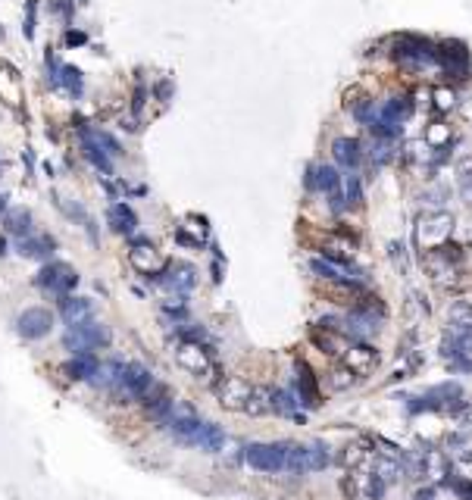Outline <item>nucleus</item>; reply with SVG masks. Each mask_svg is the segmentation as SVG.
Here are the masks:
<instances>
[{
    "label": "nucleus",
    "instance_id": "obj_1",
    "mask_svg": "<svg viewBox=\"0 0 472 500\" xmlns=\"http://www.w3.org/2000/svg\"><path fill=\"white\" fill-rule=\"evenodd\" d=\"M176 363L182 366L188 375H194L198 381H216V375H219L216 354L200 341H178Z\"/></svg>",
    "mask_w": 472,
    "mask_h": 500
},
{
    "label": "nucleus",
    "instance_id": "obj_11",
    "mask_svg": "<svg viewBox=\"0 0 472 500\" xmlns=\"http://www.w3.org/2000/svg\"><path fill=\"white\" fill-rule=\"evenodd\" d=\"M16 328H19V335H22L26 341H41V338H47V335H50V328H53V312L44 310V307H28V310L19 316Z\"/></svg>",
    "mask_w": 472,
    "mask_h": 500
},
{
    "label": "nucleus",
    "instance_id": "obj_50",
    "mask_svg": "<svg viewBox=\"0 0 472 500\" xmlns=\"http://www.w3.org/2000/svg\"><path fill=\"white\" fill-rule=\"evenodd\" d=\"M460 191H463V197H466V203H472V172H463Z\"/></svg>",
    "mask_w": 472,
    "mask_h": 500
},
{
    "label": "nucleus",
    "instance_id": "obj_8",
    "mask_svg": "<svg viewBox=\"0 0 472 500\" xmlns=\"http://www.w3.org/2000/svg\"><path fill=\"white\" fill-rule=\"evenodd\" d=\"M250 391H254V385H247L241 375H219L213 381V394H216L219 406H222V410H232V413L247 410Z\"/></svg>",
    "mask_w": 472,
    "mask_h": 500
},
{
    "label": "nucleus",
    "instance_id": "obj_30",
    "mask_svg": "<svg viewBox=\"0 0 472 500\" xmlns=\"http://www.w3.org/2000/svg\"><path fill=\"white\" fill-rule=\"evenodd\" d=\"M250 416H266V413H272V391L269 388H257L250 391V401H247V410Z\"/></svg>",
    "mask_w": 472,
    "mask_h": 500
},
{
    "label": "nucleus",
    "instance_id": "obj_47",
    "mask_svg": "<svg viewBox=\"0 0 472 500\" xmlns=\"http://www.w3.org/2000/svg\"><path fill=\"white\" fill-rule=\"evenodd\" d=\"M35 0L28 4V16H26V26H22V31H26V38H35Z\"/></svg>",
    "mask_w": 472,
    "mask_h": 500
},
{
    "label": "nucleus",
    "instance_id": "obj_32",
    "mask_svg": "<svg viewBox=\"0 0 472 500\" xmlns=\"http://www.w3.org/2000/svg\"><path fill=\"white\" fill-rule=\"evenodd\" d=\"M285 472H291V475H304L306 472V450H304V444H288Z\"/></svg>",
    "mask_w": 472,
    "mask_h": 500
},
{
    "label": "nucleus",
    "instance_id": "obj_2",
    "mask_svg": "<svg viewBox=\"0 0 472 500\" xmlns=\"http://www.w3.org/2000/svg\"><path fill=\"white\" fill-rule=\"evenodd\" d=\"M395 60L404 69H413V72H441V53L435 50L429 41H419V38H400Z\"/></svg>",
    "mask_w": 472,
    "mask_h": 500
},
{
    "label": "nucleus",
    "instance_id": "obj_19",
    "mask_svg": "<svg viewBox=\"0 0 472 500\" xmlns=\"http://www.w3.org/2000/svg\"><path fill=\"white\" fill-rule=\"evenodd\" d=\"M310 341L316 344L322 354H328V357H344V350H348V341H344L341 335L335 332V328H326V325H316V328H313V332H310Z\"/></svg>",
    "mask_w": 472,
    "mask_h": 500
},
{
    "label": "nucleus",
    "instance_id": "obj_53",
    "mask_svg": "<svg viewBox=\"0 0 472 500\" xmlns=\"http://www.w3.org/2000/svg\"><path fill=\"white\" fill-rule=\"evenodd\" d=\"M6 213H10V197H6V194H0V219H4Z\"/></svg>",
    "mask_w": 472,
    "mask_h": 500
},
{
    "label": "nucleus",
    "instance_id": "obj_16",
    "mask_svg": "<svg viewBox=\"0 0 472 500\" xmlns=\"http://www.w3.org/2000/svg\"><path fill=\"white\" fill-rule=\"evenodd\" d=\"M60 316L66 319V325H78L94 319V303L88 297H60Z\"/></svg>",
    "mask_w": 472,
    "mask_h": 500
},
{
    "label": "nucleus",
    "instance_id": "obj_18",
    "mask_svg": "<svg viewBox=\"0 0 472 500\" xmlns=\"http://www.w3.org/2000/svg\"><path fill=\"white\" fill-rule=\"evenodd\" d=\"M297 397H301V403H306V406H319L322 403L316 375H313V369L304 363V359H297Z\"/></svg>",
    "mask_w": 472,
    "mask_h": 500
},
{
    "label": "nucleus",
    "instance_id": "obj_25",
    "mask_svg": "<svg viewBox=\"0 0 472 500\" xmlns=\"http://www.w3.org/2000/svg\"><path fill=\"white\" fill-rule=\"evenodd\" d=\"M97 357L94 354H73V359L66 363V375L73 381H91L94 372H97Z\"/></svg>",
    "mask_w": 472,
    "mask_h": 500
},
{
    "label": "nucleus",
    "instance_id": "obj_22",
    "mask_svg": "<svg viewBox=\"0 0 472 500\" xmlns=\"http://www.w3.org/2000/svg\"><path fill=\"white\" fill-rule=\"evenodd\" d=\"M107 225L116 234H132L138 229V216H135V210H132L129 203H113V207L107 210Z\"/></svg>",
    "mask_w": 472,
    "mask_h": 500
},
{
    "label": "nucleus",
    "instance_id": "obj_43",
    "mask_svg": "<svg viewBox=\"0 0 472 500\" xmlns=\"http://www.w3.org/2000/svg\"><path fill=\"white\" fill-rule=\"evenodd\" d=\"M391 263L400 269V276H407V272H410V256H407V247L400 244V241L391 244Z\"/></svg>",
    "mask_w": 472,
    "mask_h": 500
},
{
    "label": "nucleus",
    "instance_id": "obj_14",
    "mask_svg": "<svg viewBox=\"0 0 472 500\" xmlns=\"http://www.w3.org/2000/svg\"><path fill=\"white\" fill-rule=\"evenodd\" d=\"M160 285H166V288H172V291L185 294V291H191V288L198 285V272H194V266H188V263L166 266V272H163Z\"/></svg>",
    "mask_w": 472,
    "mask_h": 500
},
{
    "label": "nucleus",
    "instance_id": "obj_35",
    "mask_svg": "<svg viewBox=\"0 0 472 500\" xmlns=\"http://www.w3.org/2000/svg\"><path fill=\"white\" fill-rule=\"evenodd\" d=\"M341 188H344V203H348V210L363 203V185H360L357 175H348V178L341 182Z\"/></svg>",
    "mask_w": 472,
    "mask_h": 500
},
{
    "label": "nucleus",
    "instance_id": "obj_28",
    "mask_svg": "<svg viewBox=\"0 0 472 500\" xmlns=\"http://www.w3.org/2000/svg\"><path fill=\"white\" fill-rule=\"evenodd\" d=\"M372 472L379 475L385 484H391V482H400V479H404V463H400V460H395V457H375Z\"/></svg>",
    "mask_w": 472,
    "mask_h": 500
},
{
    "label": "nucleus",
    "instance_id": "obj_51",
    "mask_svg": "<svg viewBox=\"0 0 472 500\" xmlns=\"http://www.w3.org/2000/svg\"><path fill=\"white\" fill-rule=\"evenodd\" d=\"M85 41H88V38H85L82 31H66V44H69V47H75V44H85Z\"/></svg>",
    "mask_w": 472,
    "mask_h": 500
},
{
    "label": "nucleus",
    "instance_id": "obj_52",
    "mask_svg": "<svg viewBox=\"0 0 472 500\" xmlns=\"http://www.w3.org/2000/svg\"><path fill=\"white\" fill-rule=\"evenodd\" d=\"M413 500H435V488H422V491H416V497Z\"/></svg>",
    "mask_w": 472,
    "mask_h": 500
},
{
    "label": "nucleus",
    "instance_id": "obj_48",
    "mask_svg": "<svg viewBox=\"0 0 472 500\" xmlns=\"http://www.w3.org/2000/svg\"><path fill=\"white\" fill-rule=\"evenodd\" d=\"M426 203H429V207L431 210H441V191H429V194H422V207H426ZM431 210H429V213H431Z\"/></svg>",
    "mask_w": 472,
    "mask_h": 500
},
{
    "label": "nucleus",
    "instance_id": "obj_10",
    "mask_svg": "<svg viewBox=\"0 0 472 500\" xmlns=\"http://www.w3.org/2000/svg\"><path fill=\"white\" fill-rule=\"evenodd\" d=\"M129 263L135 266V269L144 276L147 281H156L160 285V278H163V272H166V260H163V254L156 250L151 241H135L129 250Z\"/></svg>",
    "mask_w": 472,
    "mask_h": 500
},
{
    "label": "nucleus",
    "instance_id": "obj_24",
    "mask_svg": "<svg viewBox=\"0 0 472 500\" xmlns=\"http://www.w3.org/2000/svg\"><path fill=\"white\" fill-rule=\"evenodd\" d=\"M172 403H176V401L169 397V391H166V388H160V385H154V388H151V394L144 397V413H147L151 419L163 422V419H166L169 413H172Z\"/></svg>",
    "mask_w": 472,
    "mask_h": 500
},
{
    "label": "nucleus",
    "instance_id": "obj_20",
    "mask_svg": "<svg viewBox=\"0 0 472 500\" xmlns=\"http://www.w3.org/2000/svg\"><path fill=\"white\" fill-rule=\"evenodd\" d=\"M53 250H57L53 234H28V238H19V254L28 256V260H47Z\"/></svg>",
    "mask_w": 472,
    "mask_h": 500
},
{
    "label": "nucleus",
    "instance_id": "obj_44",
    "mask_svg": "<svg viewBox=\"0 0 472 500\" xmlns=\"http://www.w3.org/2000/svg\"><path fill=\"white\" fill-rule=\"evenodd\" d=\"M91 138L97 141V144L104 147L109 156H122V147H119V141H116L113 135H107V131H91Z\"/></svg>",
    "mask_w": 472,
    "mask_h": 500
},
{
    "label": "nucleus",
    "instance_id": "obj_36",
    "mask_svg": "<svg viewBox=\"0 0 472 500\" xmlns=\"http://www.w3.org/2000/svg\"><path fill=\"white\" fill-rule=\"evenodd\" d=\"M297 406H301V401H297L291 391H281V388L272 391V410L275 413H294Z\"/></svg>",
    "mask_w": 472,
    "mask_h": 500
},
{
    "label": "nucleus",
    "instance_id": "obj_54",
    "mask_svg": "<svg viewBox=\"0 0 472 500\" xmlns=\"http://www.w3.org/2000/svg\"><path fill=\"white\" fill-rule=\"evenodd\" d=\"M6 254V238H0V256Z\"/></svg>",
    "mask_w": 472,
    "mask_h": 500
},
{
    "label": "nucleus",
    "instance_id": "obj_5",
    "mask_svg": "<svg viewBox=\"0 0 472 500\" xmlns=\"http://www.w3.org/2000/svg\"><path fill=\"white\" fill-rule=\"evenodd\" d=\"M156 385L154 372L141 363H125L119 372V381L113 385V391L122 397V401H144L151 394V388Z\"/></svg>",
    "mask_w": 472,
    "mask_h": 500
},
{
    "label": "nucleus",
    "instance_id": "obj_6",
    "mask_svg": "<svg viewBox=\"0 0 472 500\" xmlns=\"http://www.w3.org/2000/svg\"><path fill=\"white\" fill-rule=\"evenodd\" d=\"M285 457H288V444L279 441V444H247L244 447V460H247L250 469H257V472H285Z\"/></svg>",
    "mask_w": 472,
    "mask_h": 500
},
{
    "label": "nucleus",
    "instance_id": "obj_40",
    "mask_svg": "<svg viewBox=\"0 0 472 500\" xmlns=\"http://www.w3.org/2000/svg\"><path fill=\"white\" fill-rule=\"evenodd\" d=\"M385 488H388V484H385L375 472H369V475H366V484H363L366 500H382V497H385Z\"/></svg>",
    "mask_w": 472,
    "mask_h": 500
},
{
    "label": "nucleus",
    "instance_id": "obj_34",
    "mask_svg": "<svg viewBox=\"0 0 472 500\" xmlns=\"http://www.w3.org/2000/svg\"><path fill=\"white\" fill-rule=\"evenodd\" d=\"M310 269L316 272L319 278H326V281H344V269H341V266H335L332 260H322V256L310 260Z\"/></svg>",
    "mask_w": 472,
    "mask_h": 500
},
{
    "label": "nucleus",
    "instance_id": "obj_38",
    "mask_svg": "<svg viewBox=\"0 0 472 500\" xmlns=\"http://www.w3.org/2000/svg\"><path fill=\"white\" fill-rule=\"evenodd\" d=\"M447 319H451V325H472V303L457 300L447 310Z\"/></svg>",
    "mask_w": 472,
    "mask_h": 500
},
{
    "label": "nucleus",
    "instance_id": "obj_46",
    "mask_svg": "<svg viewBox=\"0 0 472 500\" xmlns=\"http://www.w3.org/2000/svg\"><path fill=\"white\" fill-rule=\"evenodd\" d=\"M454 104H457V94H454L451 88H438L435 91V107L438 109H451Z\"/></svg>",
    "mask_w": 472,
    "mask_h": 500
},
{
    "label": "nucleus",
    "instance_id": "obj_31",
    "mask_svg": "<svg viewBox=\"0 0 472 500\" xmlns=\"http://www.w3.org/2000/svg\"><path fill=\"white\" fill-rule=\"evenodd\" d=\"M122 366L125 363H100L97 366V372H94V379H91V385H97V388H113L116 381H119V372H122Z\"/></svg>",
    "mask_w": 472,
    "mask_h": 500
},
{
    "label": "nucleus",
    "instance_id": "obj_12",
    "mask_svg": "<svg viewBox=\"0 0 472 500\" xmlns=\"http://www.w3.org/2000/svg\"><path fill=\"white\" fill-rule=\"evenodd\" d=\"M344 366H348L353 375H369L379 366V350L369 347L366 341H350L348 350H344Z\"/></svg>",
    "mask_w": 472,
    "mask_h": 500
},
{
    "label": "nucleus",
    "instance_id": "obj_29",
    "mask_svg": "<svg viewBox=\"0 0 472 500\" xmlns=\"http://www.w3.org/2000/svg\"><path fill=\"white\" fill-rule=\"evenodd\" d=\"M306 472H322V469L332 466V453H328L326 444H306Z\"/></svg>",
    "mask_w": 472,
    "mask_h": 500
},
{
    "label": "nucleus",
    "instance_id": "obj_27",
    "mask_svg": "<svg viewBox=\"0 0 472 500\" xmlns=\"http://www.w3.org/2000/svg\"><path fill=\"white\" fill-rule=\"evenodd\" d=\"M4 229L10 232V234H16V238H28L31 234V213L28 210H10V213L4 216Z\"/></svg>",
    "mask_w": 472,
    "mask_h": 500
},
{
    "label": "nucleus",
    "instance_id": "obj_39",
    "mask_svg": "<svg viewBox=\"0 0 472 500\" xmlns=\"http://www.w3.org/2000/svg\"><path fill=\"white\" fill-rule=\"evenodd\" d=\"M444 141H451V129H447V125H441V122H435V125H431V129L426 131V144L431 147V151H441Z\"/></svg>",
    "mask_w": 472,
    "mask_h": 500
},
{
    "label": "nucleus",
    "instance_id": "obj_37",
    "mask_svg": "<svg viewBox=\"0 0 472 500\" xmlns=\"http://www.w3.org/2000/svg\"><path fill=\"white\" fill-rule=\"evenodd\" d=\"M447 335L454 338V344H457V350L463 357L472 354V325H454Z\"/></svg>",
    "mask_w": 472,
    "mask_h": 500
},
{
    "label": "nucleus",
    "instance_id": "obj_21",
    "mask_svg": "<svg viewBox=\"0 0 472 500\" xmlns=\"http://www.w3.org/2000/svg\"><path fill=\"white\" fill-rule=\"evenodd\" d=\"M332 153H335V163L344 169H357L363 163V147H360L357 138H338L332 144Z\"/></svg>",
    "mask_w": 472,
    "mask_h": 500
},
{
    "label": "nucleus",
    "instance_id": "obj_17",
    "mask_svg": "<svg viewBox=\"0 0 472 500\" xmlns=\"http://www.w3.org/2000/svg\"><path fill=\"white\" fill-rule=\"evenodd\" d=\"M413 113V104L407 97H388L385 104L375 107V116L372 119H382V122H391V125H404L410 119Z\"/></svg>",
    "mask_w": 472,
    "mask_h": 500
},
{
    "label": "nucleus",
    "instance_id": "obj_13",
    "mask_svg": "<svg viewBox=\"0 0 472 500\" xmlns=\"http://www.w3.org/2000/svg\"><path fill=\"white\" fill-rule=\"evenodd\" d=\"M306 188L332 197V194L341 191V175H338L335 166H310L306 169Z\"/></svg>",
    "mask_w": 472,
    "mask_h": 500
},
{
    "label": "nucleus",
    "instance_id": "obj_3",
    "mask_svg": "<svg viewBox=\"0 0 472 500\" xmlns=\"http://www.w3.org/2000/svg\"><path fill=\"white\" fill-rule=\"evenodd\" d=\"M454 234V216L447 210H431V213H422L419 222L413 229V238H416V247L429 250H438L441 244H447V238Z\"/></svg>",
    "mask_w": 472,
    "mask_h": 500
},
{
    "label": "nucleus",
    "instance_id": "obj_26",
    "mask_svg": "<svg viewBox=\"0 0 472 500\" xmlns=\"http://www.w3.org/2000/svg\"><path fill=\"white\" fill-rule=\"evenodd\" d=\"M191 447H200V450H207V453H219L225 447V435H222V428L213 425V422H203L200 425V432L194 435V444Z\"/></svg>",
    "mask_w": 472,
    "mask_h": 500
},
{
    "label": "nucleus",
    "instance_id": "obj_7",
    "mask_svg": "<svg viewBox=\"0 0 472 500\" xmlns=\"http://www.w3.org/2000/svg\"><path fill=\"white\" fill-rule=\"evenodd\" d=\"M200 425H203V419L194 413V406L185 403V401L172 403V413L163 419V428L182 444H194V435L200 432Z\"/></svg>",
    "mask_w": 472,
    "mask_h": 500
},
{
    "label": "nucleus",
    "instance_id": "obj_49",
    "mask_svg": "<svg viewBox=\"0 0 472 500\" xmlns=\"http://www.w3.org/2000/svg\"><path fill=\"white\" fill-rule=\"evenodd\" d=\"M144 97H147V88H144V85H138V88H135V97H132V113H141V107H144Z\"/></svg>",
    "mask_w": 472,
    "mask_h": 500
},
{
    "label": "nucleus",
    "instance_id": "obj_9",
    "mask_svg": "<svg viewBox=\"0 0 472 500\" xmlns=\"http://www.w3.org/2000/svg\"><path fill=\"white\" fill-rule=\"evenodd\" d=\"M35 285L50 291V294H57V297H66L78 285V272L66 263H44L35 276Z\"/></svg>",
    "mask_w": 472,
    "mask_h": 500
},
{
    "label": "nucleus",
    "instance_id": "obj_42",
    "mask_svg": "<svg viewBox=\"0 0 472 500\" xmlns=\"http://www.w3.org/2000/svg\"><path fill=\"white\" fill-rule=\"evenodd\" d=\"M328 381H332V388H335V391H348V388L353 385V381H357V375H353V372L348 369V366H338Z\"/></svg>",
    "mask_w": 472,
    "mask_h": 500
},
{
    "label": "nucleus",
    "instance_id": "obj_15",
    "mask_svg": "<svg viewBox=\"0 0 472 500\" xmlns=\"http://www.w3.org/2000/svg\"><path fill=\"white\" fill-rule=\"evenodd\" d=\"M78 135H82V153H85V160H88L97 172L109 175V172H113V156H109L104 147H100L97 141L91 138V129H78Z\"/></svg>",
    "mask_w": 472,
    "mask_h": 500
},
{
    "label": "nucleus",
    "instance_id": "obj_4",
    "mask_svg": "<svg viewBox=\"0 0 472 500\" xmlns=\"http://www.w3.org/2000/svg\"><path fill=\"white\" fill-rule=\"evenodd\" d=\"M63 344L73 354H91V350H100L109 344V328L104 322H97V319H88V322L69 325L66 335H63Z\"/></svg>",
    "mask_w": 472,
    "mask_h": 500
},
{
    "label": "nucleus",
    "instance_id": "obj_33",
    "mask_svg": "<svg viewBox=\"0 0 472 500\" xmlns=\"http://www.w3.org/2000/svg\"><path fill=\"white\" fill-rule=\"evenodd\" d=\"M60 85L73 94V97H82L85 82H82V72H78L75 66H60Z\"/></svg>",
    "mask_w": 472,
    "mask_h": 500
},
{
    "label": "nucleus",
    "instance_id": "obj_23",
    "mask_svg": "<svg viewBox=\"0 0 472 500\" xmlns=\"http://www.w3.org/2000/svg\"><path fill=\"white\" fill-rule=\"evenodd\" d=\"M422 266H426L429 276L435 278L438 285H447V281H454V276H457V263L447 260L441 250H429L426 260H422Z\"/></svg>",
    "mask_w": 472,
    "mask_h": 500
},
{
    "label": "nucleus",
    "instance_id": "obj_41",
    "mask_svg": "<svg viewBox=\"0 0 472 500\" xmlns=\"http://www.w3.org/2000/svg\"><path fill=\"white\" fill-rule=\"evenodd\" d=\"M395 160V147H391V141H375V147H372V163L375 166H385V163H391Z\"/></svg>",
    "mask_w": 472,
    "mask_h": 500
},
{
    "label": "nucleus",
    "instance_id": "obj_45",
    "mask_svg": "<svg viewBox=\"0 0 472 500\" xmlns=\"http://www.w3.org/2000/svg\"><path fill=\"white\" fill-rule=\"evenodd\" d=\"M447 488H451L460 500H472V482H466V479H451Z\"/></svg>",
    "mask_w": 472,
    "mask_h": 500
}]
</instances>
